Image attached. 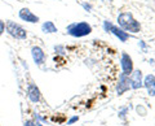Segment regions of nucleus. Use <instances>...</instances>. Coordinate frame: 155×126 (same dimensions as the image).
<instances>
[{"mask_svg": "<svg viewBox=\"0 0 155 126\" xmlns=\"http://www.w3.org/2000/svg\"><path fill=\"white\" fill-rule=\"evenodd\" d=\"M118 21L120 23V26L124 27L125 30H129L132 33L140 31V23L132 17V14H130V13H122L119 16Z\"/></svg>", "mask_w": 155, "mask_h": 126, "instance_id": "nucleus-1", "label": "nucleus"}, {"mask_svg": "<svg viewBox=\"0 0 155 126\" xmlns=\"http://www.w3.org/2000/svg\"><path fill=\"white\" fill-rule=\"evenodd\" d=\"M5 30L9 35L16 38V39H26L27 38V31L19 23H16L14 21H7Z\"/></svg>", "mask_w": 155, "mask_h": 126, "instance_id": "nucleus-2", "label": "nucleus"}, {"mask_svg": "<svg viewBox=\"0 0 155 126\" xmlns=\"http://www.w3.org/2000/svg\"><path fill=\"white\" fill-rule=\"evenodd\" d=\"M67 31H69V34L72 37H84V35H88L92 31V27L85 22L72 23V25L67 27Z\"/></svg>", "mask_w": 155, "mask_h": 126, "instance_id": "nucleus-3", "label": "nucleus"}, {"mask_svg": "<svg viewBox=\"0 0 155 126\" xmlns=\"http://www.w3.org/2000/svg\"><path fill=\"white\" fill-rule=\"evenodd\" d=\"M18 16H19V18H21V20L26 21V22L36 23V22L39 21V17L35 16V14H34L28 8H22L21 11H19V13H18Z\"/></svg>", "mask_w": 155, "mask_h": 126, "instance_id": "nucleus-4", "label": "nucleus"}, {"mask_svg": "<svg viewBox=\"0 0 155 126\" xmlns=\"http://www.w3.org/2000/svg\"><path fill=\"white\" fill-rule=\"evenodd\" d=\"M27 96L28 99H30L32 103H38V101H40L41 99V95H40V90L38 89L35 85H28L27 87Z\"/></svg>", "mask_w": 155, "mask_h": 126, "instance_id": "nucleus-5", "label": "nucleus"}, {"mask_svg": "<svg viewBox=\"0 0 155 126\" xmlns=\"http://www.w3.org/2000/svg\"><path fill=\"white\" fill-rule=\"evenodd\" d=\"M31 55H32V59H34V61H35L36 65H41L45 60V53L43 52V50L40 47H32Z\"/></svg>", "mask_w": 155, "mask_h": 126, "instance_id": "nucleus-6", "label": "nucleus"}, {"mask_svg": "<svg viewBox=\"0 0 155 126\" xmlns=\"http://www.w3.org/2000/svg\"><path fill=\"white\" fill-rule=\"evenodd\" d=\"M122 69H123V74L125 75H129V73H132V70H133L132 60H130V57L127 53H124L122 56Z\"/></svg>", "mask_w": 155, "mask_h": 126, "instance_id": "nucleus-7", "label": "nucleus"}, {"mask_svg": "<svg viewBox=\"0 0 155 126\" xmlns=\"http://www.w3.org/2000/svg\"><path fill=\"white\" fill-rule=\"evenodd\" d=\"M105 27H106V30H109V29H110V30L113 31L116 37H119V38H120V40H122V42H125V40L128 39V34H127V33H124V31H122V30H119L118 27L113 26L110 22H105Z\"/></svg>", "mask_w": 155, "mask_h": 126, "instance_id": "nucleus-8", "label": "nucleus"}, {"mask_svg": "<svg viewBox=\"0 0 155 126\" xmlns=\"http://www.w3.org/2000/svg\"><path fill=\"white\" fill-rule=\"evenodd\" d=\"M141 77H142V73L140 70H136L133 72L132 77H130V83H132V87L133 89H140L142 87V82H141Z\"/></svg>", "mask_w": 155, "mask_h": 126, "instance_id": "nucleus-9", "label": "nucleus"}, {"mask_svg": "<svg viewBox=\"0 0 155 126\" xmlns=\"http://www.w3.org/2000/svg\"><path fill=\"white\" fill-rule=\"evenodd\" d=\"M145 86L149 91V94L154 96L155 95V77L154 75H147L145 78Z\"/></svg>", "mask_w": 155, "mask_h": 126, "instance_id": "nucleus-10", "label": "nucleus"}, {"mask_svg": "<svg viewBox=\"0 0 155 126\" xmlns=\"http://www.w3.org/2000/svg\"><path fill=\"white\" fill-rule=\"evenodd\" d=\"M41 30L44 33H57V27L54 26V23L52 21H47V22L43 23Z\"/></svg>", "mask_w": 155, "mask_h": 126, "instance_id": "nucleus-11", "label": "nucleus"}, {"mask_svg": "<svg viewBox=\"0 0 155 126\" xmlns=\"http://www.w3.org/2000/svg\"><path fill=\"white\" fill-rule=\"evenodd\" d=\"M5 31V22L3 20H0V37L3 35V33Z\"/></svg>", "mask_w": 155, "mask_h": 126, "instance_id": "nucleus-12", "label": "nucleus"}, {"mask_svg": "<svg viewBox=\"0 0 155 126\" xmlns=\"http://www.w3.org/2000/svg\"><path fill=\"white\" fill-rule=\"evenodd\" d=\"M23 126H38V124L35 122V121H32V120H27Z\"/></svg>", "mask_w": 155, "mask_h": 126, "instance_id": "nucleus-13", "label": "nucleus"}, {"mask_svg": "<svg viewBox=\"0 0 155 126\" xmlns=\"http://www.w3.org/2000/svg\"><path fill=\"white\" fill-rule=\"evenodd\" d=\"M75 121H78V117H76V116H75V117H72V118H70V120H69V122H67V124L71 125V124H74Z\"/></svg>", "mask_w": 155, "mask_h": 126, "instance_id": "nucleus-14", "label": "nucleus"}, {"mask_svg": "<svg viewBox=\"0 0 155 126\" xmlns=\"http://www.w3.org/2000/svg\"><path fill=\"white\" fill-rule=\"evenodd\" d=\"M36 124H38V126H43V125H41V124H39V122H36Z\"/></svg>", "mask_w": 155, "mask_h": 126, "instance_id": "nucleus-15", "label": "nucleus"}]
</instances>
